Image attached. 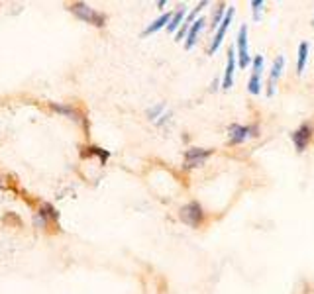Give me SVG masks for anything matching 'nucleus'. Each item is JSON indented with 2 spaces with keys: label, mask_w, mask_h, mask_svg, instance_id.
Listing matches in <instances>:
<instances>
[{
  "label": "nucleus",
  "mask_w": 314,
  "mask_h": 294,
  "mask_svg": "<svg viewBox=\"0 0 314 294\" xmlns=\"http://www.w3.org/2000/svg\"><path fill=\"white\" fill-rule=\"evenodd\" d=\"M250 51H248V26L239 28L238 34V63L241 69L250 65Z\"/></svg>",
  "instance_id": "3"
},
{
  "label": "nucleus",
  "mask_w": 314,
  "mask_h": 294,
  "mask_svg": "<svg viewBox=\"0 0 314 294\" xmlns=\"http://www.w3.org/2000/svg\"><path fill=\"white\" fill-rule=\"evenodd\" d=\"M71 12L75 14L77 18H81V20H85L88 24H92V26H99L102 28L104 26V22H106V18H104V14H99L94 8H90L88 4H83V2H77V4H71V8H69Z\"/></svg>",
  "instance_id": "1"
},
{
  "label": "nucleus",
  "mask_w": 314,
  "mask_h": 294,
  "mask_svg": "<svg viewBox=\"0 0 314 294\" xmlns=\"http://www.w3.org/2000/svg\"><path fill=\"white\" fill-rule=\"evenodd\" d=\"M310 136H312V126L310 124H302L297 131H293V143H295L297 151H304V147L310 141Z\"/></svg>",
  "instance_id": "7"
},
{
  "label": "nucleus",
  "mask_w": 314,
  "mask_h": 294,
  "mask_svg": "<svg viewBox=\"0 0 314 294\" xmlns=\"http://www.w3.org/2000/svg\"><path fill=\"white\" fill-rule=\"evenodd\" d=\"M283 65H285V59L279 55L275 61H273V69H271V77H269V89H267V94L273 96L275 94V81L281 77V71H283Z\"/></svg>",
  "instance_id": "9"
},
{
  "label": "nucleus",
  "mask_w": 314,
  "mask_h": 294,
  "mask_svg": "<svg viewBox=\"0 0 314 294\" xmlns=\"http://www.w3.org/2000/svg\"><path fill=\"white\" fill-rule=\"evenodd\" d=\"M251 8H253V20H259V10L263 8V0H251Z\"/></svg>",
  "instance_id": "18"
},
{
  "label": "nucleus",
  "mask_w": 314,
  "mask_h": 294,
  "mask_svg": "<svg viewBox=\"0 0 314 294\" xmlns=\"http://www.w3.org/2000/svg\"><path fill=\"white\" fill-rule=\"evenodd\" d=\"M228 131H230V133H228V140H230L232 145L241 143L248 136H257V128H255V126H250V128H248V126H230Z\"/></svg>",
  "instance_id": "6"
},
{
  "label": "nucleus",
  "mask_w": 314,
  "mask_h": 294,
  "mask_svg": "<svg viewBox=\"0 0 314 294\" xmlns=\"http://www.w3.org/2000/svg\"><path fill=\"white\" fill-rule=\"evenodd\" d=\"M306 59H308V43H301V45H299V65H297V73H299V75L304 71Z\"/></svg>",
  "instance_id": "12"
},
{
  "label": "nucleus",
  "mask_w": 314,
  "mask_h": 294,
  "mask_svg": "<svg viewBox=\"0 0 314 294\" xmlns=\"http://www.w3.org/2000/svg\"><path fill=\"white\" fill-rule=\"evenodd\" d=\"M90 149H92V151H90V153H94V155H101V157H102V163H104V161H106V159H108V153H106V151H101V149H99V147H90Z\"/></svg>",
  "instance_id": "20"
},
{
  "label": "nucleus",
  "mask_w": 314,
  "mask_h": 294,
  "mask_svg": "<svg viewBox=\"0 0 314 294\" xmlns=\"http://www.w3.org/2000/svg\"><path fill=\"white\" fill-rule=\"evenodd\" d=\"M39 216L43 218V220H50V218L57 220V212H55V208H53V206L43 204V206H41V210H39Z\"/></svg>",
  "instance_id": "14"
},
{
  "label": "nucleus",
  "mask_w": 314,
  "mask_h": 294,
  "mask_svg": "<svg viewBox=\"0 0 314 294\" xmlns=\"http://www.w3.org/2000/svg\"><path fill=\"white\" fill-rule=\"evenodd\" d=\"M212 155L210 149H188L185 153V169H195L206 163V159Z\"/></svg>",
  "instance_id": "4"
},
{
  "label": "nucleus",
  "mask_w": 314,
  "mask_h": 294,
  "mask_svg": "<svg viewBox=\"0 0 314 294\" xmlns=\"http://www.w3.org/2000/svg\"><path fill=\"white\" fill-rule=\"evenodd\" d=\"M234 69H236V53H234V49H230V51H228L226 73H224V81H222V89L224 90L232 89V83H234Z\"/></svg>",
  "instance_id": "8"
},
{
  "label": "nucleus",
  "mask_w": 314,
  "mask_h": 294,
  "mask_svg": "<svg viewBox=\"0 0 314 294\" xmlns=\"http://www.w3.org/2000/svg\"><path fill=\"white\" fill-rule=\"evenodd\" d=\"M222 14H224V4H218L216 10H214V14H212V28L220 26V22H222Z\"/></svg>",
  "instance_id": "17"
},
{
  "label": "nucleus",
  "mask_w": 314,
  "mask_h": 294,
  "mask_svg": "<svg viewBox=\"0 0 314 294\" xmlns=\"http://www.w3.org/2000/svg\"><path fill=\"white\" fill-rule=\"evenodd\" d=\"M183 18H185V8H179V10L171 16V22H169L167 30H169V32H175L177 28L183 24Z\"/></svg>",
  "instance_id": "13"
},
{
  "label": "nucleus",
  "mask_w": 314,
  "mask_h": 294,
  "mask_svg": "<svg viewBox=\"0 0 314 294\" xmlns=\"http://www.w3.org/2000/svg\"><path fill=\"white\" fill-rule=\"evenodd\" d=\"M250 92L251 94H259V90H261V85H259V73H253L250 78Z\"/></svg>",
  "instance_id": "16"
},
{
  "label": "nucleus",
  "mask_w": 314,
  "mask_h": 294,
  "mask_svg": "<svg viewBox=\"0 0 314 294\" xmlns=\"http://www.w3.org/2000/svg\"><path fill=\"white\" fill-rule=\"evenodd\" d=\"M171 22V14H163L161 18H157L151 26L146 28V32H143V36H150V34H153V32H157V30H161V28L165 26V24H169Z\"/></svg>",
  "instance_id": "11"
},
{
  "label": "nucleus",
  "mask_w": 314,
  "mask_h": 294,
  "mask_svg": "<svg viewBox=\"0 0 314 294\" xmlns=\"http://www.w3.org/2000/svg\"><path fill=\"white\" fill-rule=\"evenodd\" d=\"M261 69H263V57L261 55H255V59H253V73H259L261 75Z\"/></svg>",
  "instance_id": "19"
},
{
  "label": "nucleus",
  "mask_w": 314,
  "mask_h": 294,
  "mask_svg": "<svg viewBox=\"0 0 314 294\" xmlns=\"http://www.w3.org/2000/svg\"><path fill=\"white\" fill-rule=\"evenodd\" d=\"M181 220L190 226V228H199V224L202 222V218H204V212H202V208L199 202H188L181 208Z\"/></svg>",
  "instance_id": "2"
},
{
  "label": "nucleus",
  "mask_w": 314,
  "mask_h": 294,
  "mask_svg": "<svg viewBox=\"0 0 314 294\" xmlns=\"http://www.w3.org/2000/svg\"><path fill=\"white\" fill-rule=\"evenodd\" d=\"M51 108L55 110V112H61V114L65 116H71V118H75V120H79V114H77L73 108H69V106H59V104H51Z\"/></svg>",
  "instance_id": "15"
},
{
  "label": "nucleus",
  "mask_w": 314,
  "mask_h": 294,
  "mask_svg": "<svg viewBox=\"0 0 314 294\" xmlns=\"http://www.w3.org/2000/svg\"><path fill=\"white\" fill-rule=\"evenodd\" d=\"M204 28V18H199L197 22H192V26L188 30V38H187V49H190L195 43H197V38L201 34V30Z\"/></svg>",
  "instance_id": "10"
},
{
  "label": "nucleus",
  "mask_w": 314,
  "mask_h": 294,
  "mask_svg": "<svg viewBox=\"0 0 314 294\" xmlns=\"http://www.w3.org/2000/svg\"><path fill=\"white\" fill-rule=\"evenodd\" d=\"M161 110H163V104H159V106H155L153 110H150V118H155V116L159 114Z\"/></svg>",
  "instance_id": "21"
},
{
  "label": "nucleus",
  "mask_w": 314,
  "mask_h": 294,
  "mask_svg": "<svg viewBox=\"0 0 314 294\" xmlns=\"http://www.w3.org/2000/svg\"><path fill=\"white\" fill-rule=\"evenodd\" d=\"M234 8L230 6V10H228L226 14H224V18H222V22H220V26H218V30H216V36H214V41L212 45H210V53L218 51V47H220V43H222V39H224V36H226L228 32V26L232 24V18H234Z\"/></svg>",
  "instance_id": "5"
}]
</instances>
